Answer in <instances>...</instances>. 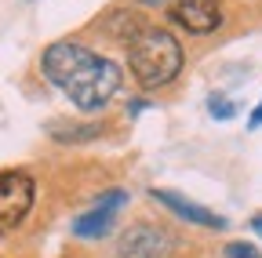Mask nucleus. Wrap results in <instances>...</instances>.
Listing matches in <instances>:
<instances>
[{"instance_id": "1", "label": "nucleus", "mask_w": 262, "mask_h": 258, "mask_svg": "<svg viewBox=\"0 0 262 258\" xmlns=\"http://www.w3.org/2000/svg\"><path fill=\"white\" fill-rule=\"evenodd\" d=\"M37 69L48 87H55L66 102L84 116H102L127 87L120 58L102 48H91L80 37L51 40L37 55Z\"/></svg>"}, {"instance_id": "2", "label": "nucleus", "mask_w": 262, "mask_h": 258, "mask_svg": "<svg viewBox=\"0 0 262 258\" xmlns=\"http://www.w3.org/2000/svg\"><path fill=\"white\" fill-rule=\"evenodd\" d=\"M120 66L135 80L139 91L153 95V91L171 87L182 77L186 48H182V40H179V33L171 26L146 18L135 33H131V40L120 48Z\"/></svg>"}, {"instance_id": "3", "label": "nucleus", "mask_w": 262, "mask_h": 258, "mask_svg": "<svg viewBox=\"0 0 262 258\" xmlns=\"http://www.w3.org/2000/svg\"><path fill=\"white\" fill-rule=\"evenodd\" d=\"M182 247L179 229L160 218H131L117 233V258H175Z\"/></svg>"}, {"instance_id": "4", "label": "nucleus", "mask_w": 262, "mask_h": 258, "mask_svg": "<svg viewBox=\"0 0 262 258\" xmlns=\"http://www.w3.org/2000/svg\"><path fill=\"white\" fill-rule=\"evenodd\" d=\"M37 207V175L29 168H0V240L22 229Z\"/></svg>"}, {"instance_id": "5", "label": "nucleus", "mask_w": 262, "mask_h": 258, "mask_svg": "<svg viewBox=\"0 0 262 258\" xmlns=\"http://www.w3.org/2000/svg\"><path fill=\"white\" fill-rule=\"evenodd\" d=\"M127 204H131L127 189H120V185L102 189L84 211H77L70 218V233L77 240H106V237H113V229H117V222H120Z\"/></svg>"}, {"instance_id": "6", "label": "nucleus", "mask_w": 262, "mask_h": 258, "mask_svg": "<svg viewBox=\"0 0 262 258\" xmlns=\"http://www.w3.org/2000/svg\"><path fill=\"white\" fill-rule=\"evenodd\" d=\"M168 22L186 37H215L226 22V0H168Z\"/></svg>"}, {"instance_id": "7", "label": "nucleus", "mask_w": 262, "mask_h": 258, "mask_svg": "<svg viewBox=\"0 0 262 258\" xmlns=\"http://www.w3.org/2000/svg\"><path fill=\"white\" fill-rule=\"evenodd\" d=\"M146 197H149L160 211H168L171 218L193 225V229H208V233H226V229H229V222H226L215 207H204L201 200L186 197V193H179V189H157V185H153Z\"/></svg>"}, {"instance_id": "8", "label": "nucleus", "mask_w": 262, "mask_h": 258, "mask_svg": "<svg viewBox=\"0 0 262 258\" xmlns=\"http://www.w3.org/2000/svg\"><path fill=\"white\" fill-rule=\"evenodd\" d=\"M44 131H48V138L58 142V146H84V142L102 138L110 127H106L102 120H51Z\"/></svg>"}, {"instance_id": "9", "label": "nucleus", "mask_w": 262, "mask_h": 258, "mask_svg": "<svg viewBox=\"0 0 262 258\" xmlns=\"http://www.w3.org/2000/svg\"><path fill=\"white\" fill-rule=\"evenodd\" d=\"M146 22V15H139L135 8H127V4H120V8H113L110 15H102V33H106V40H113L117 48H124L127 40H131V33Z\"/></svg>"}, {"instance_id": "10", "label": "nucleus", "mask_w": 262, "mask_h": 258, "mask_svg": "<svg viewBox=\"0 0 262 258\" xmlns=\"http://www.w3.org/2000/svg\"><path fill=\"white\" fill-rule=\"evenodd\" d=\"M208 113H211L215 120H233V116H237V102L226 99L222 91H211V95H208Z\"/></svg>"}, {"instance_id": "11", "label": "nucleus", "mask_w": 262, "mask_h": 258, "mask_svg": "<svg viewBox=\"0 0 262 258\" xmlns=\"http://www.w3.org/2000/svg\"><path fill=\"white\" fill-rule=\"evenodd\" d=\"M222 258H262V251L251 240H229L222 244Z\"/></svg>"}, {"instance_id": "12", "label": "nucleus", "mask_w": 262, "mask_h": 258, "mask_svg": "<svg viewBox=\"0 0 262 258\" xmlns=\"http://www.w3.org/2000/svg\"><path fill=\"white\" fill-rule=\"evenodd\" d=\"M146 109H153V102H149V99H131L124 113H127V120H135V116H139V113H146Z\"/></svg>"}, {"instance_id": "13", "label": "nucleus", "mask_w": 262, "mask_h": 258, "mask_svg": "<svg viewBox=\"0 0 262 258\" xmlns=\"http://www.w3.org/2000/svg\"><path fill=\"white\" fill-rule=\"evenodd\" d=\"M262 127V99H258V106L251 109V116H248V131H258Z\"/></svg>"}, {"instance_id": "14", "label": "nucleus", "mask_w": 262, "mask_h": 258, "mask_svg": "<svg viewBox=\"0 0 262 258\" xmlns=\"http://www.w3.org/2000/svg\"><path fill=\"white\" fill-rule=\"evenodd\" d=\"M248 225H251V233H255V237H262V211H258V215H251V222H248Z\"/></svg>"}, {"instance_id": "15", "label": "nucleus", "mask_w": 262, "mask_h": 258, "mask_svg": "<svg viewBox=\"0 0 262 258\" xmlns=\"http://www.w3.org/2000/svg\"><path fill=\"white\" fill-rule=\"evenodd\" d=\"M175 258H193V254H182V251H179V254H175Z\"/></svg>"}, {"instance_id": "16", "label": "nucleus", "mask_w": 262, "mask_h": 258, "mask_svg": "<svg viewBox=\"0 0 262 258\" xmlns=\"http://www.w3.org/2000/svg\"><path fill=\"white\" fill-rule=\"evenodd\" d=\"M0 258H8V254H0Z\"/></svg>"}]
</instances>
